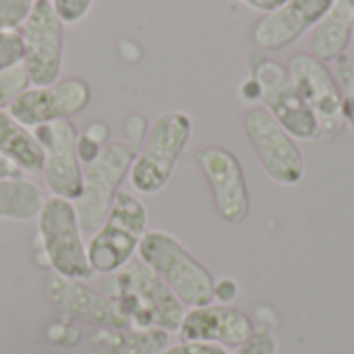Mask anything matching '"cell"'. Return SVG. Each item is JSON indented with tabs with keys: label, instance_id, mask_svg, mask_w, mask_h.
I'll return each mask as SVG.
<instances>
[{
	"label": "cell",
	"instance_id": "cell-1",
	"mask_svg": "<svg viewBox=\"0 0 354 354\" xmlns=\"http://www.w3.org/2000/svg\"><path fill=\"white\" fill-rule=\"evenodd\" d=\"M104 292L131 328L178 332L185 305L141 259L127 261L104 280Z\"/></svg>",
	"mask_w": 354,
	"mask_h": 354
},
{
	"label": "cell",
	"instance_id": "cell-2",
	"mask_svg": "<svg viewBox=\"0 0 354 354\" xmlns=\"http://www.w3.org/2000/svg\"><path fill=\"white\" fill-rule=\"evenodd\" d=\"M139 259L187 307H205L214 301V276L174 236L162 230L145 232L139 243Z\"/></svg>",
	"mask_w": 354,
	"mask_h": 354
},
{
	"label": "cell",
	"instance_id": "cell-3",
	"mask_svg": "<svg viewBox=\"0 0 354 354\" xmlns=\"http://www.w3.org/2000/svg\"><path fill=\"white\" fill-rule=\"evenodd\" d=\"M193 133L191 116L178 110L160 114L145 133L131 166V185L141 195L162 191Z\"/></svg>",
	"mask_w": 354,
	"mask_h": 354
},
{
	"label": "cell",
	"instance_id": "cell-4",
	"mask_svg": "<svg viewBox=\"0 0 354 354\" xmlns=\"http://www.w3.org/2000/svg\"><path fill=\"white\" fill-rule=\"evenodd\" d=\"M145 205L135 195L118 191L108 218L87 245L91 272L110 276L118 272L127 261H131L133 253L139 249L141 239L145 236Z\"/></svg>",
	"mask_w": 354,
	"mask_h": 354
},
{
	"label": "cell",
	"instance_id": "cell-5",
	"mask_svg": "<svg viewBox=\"0 0 354 354\" xmlns=\"http://www.w3.org/2000/svg\"><path fill=\"white\" fill-rule=\"evenodd\" d=\"M249 68L251 77L261 89L266 110L278 120V124L295 141H317L319 124L292 87L288 68L282 62L266 56L263 50L249 52Z\"/></svg>",
	"mask_w": 354,
	"mask_h": 354
},
{
	"label": "cell",
	"instance_id": "cell-6",
	"mask_svg": "<svg viewBox=\"0 0 354 354\" xmlns=\"http://www.w3.org/2000/svg\"><path fill=\"white\" fill-rule=\"evenodd\" d=\"M137 149L127 143H110L83 170L81 195L73 201L79 226L85 232H95L110 214L118 185L131 172Z\"/></svg>",
	"mask_w": 354,
	"mask_h": 354
},
{
	"label": "cell",
	"instance_id": "cell-7",
	"mask_svg": "<svg viewBox=\"0 0 354 354\" xmlns=\"http://www.w3.org/2000/svg\"><path fill=\"white\" fill-rule=\"evenodd\" d=\"M37 228L44 253L54 274L71 280H83L91 276L87 259V247L81 236L75 203L62 197L46 199L37 214Z\"/></svg>",
	"mask_w": 354,
	"mask_h": 354
},
{
	"label": "cell",
	"instance_id": "cell-8",
	"mask_svg": "<svg viewBox=\"0 0 354 354\" xmlns=\"http://www.w3.org/2000/svg\"><path fill=\"white\" fill-rule=\"evenodd\" d=\"M23 41V66L33 87H46L58 81L62 71L64 23L50 0H35L31 12L17 29Z\"/></svg>",
	"mask_w": 354,
	"mask_h": 354
},
{
	"label": "cell",
	"instance_id": "cell-9",
	"mask_svg": "<svg viewBox=\"0 0 354 354\" xmlns=\"http://www.w3.org/2000/svg\"><path fill=\"white\" fill-rule=\"evenodd\" d=\"M290 83L313 112L319 124V139L317 141H334L340 131L344 129L342 118V95L334 73L315 58L311 52H297L290 56L288 64Z\"/></svg>",
	"mask_w": 354,
	"mask_h": 354
},
{
	"label": "cell",
	"instance_id": "cell-10",
	"mask_svg": "<svg viewBox=\"0 0 354 354\" xmlns=\"http://www.w3.org/2000/svg\"><path fill=\"white\" fill-rule=\"evenodd\" d=\"M243 127L270 180L280 187L301 185L305 176V156L278 120L266 108L257 106L245 114Z\"/></svg>",
	"mask_w": 354,
	"mask_h": 354
},
{
	"label": "cell",
	"instance_id": "cell-11",
	"mask_svg": "<svg viewBox=\"0 0 354 354\" xmlns=\"http://www.w3.org/2000/svg\"><path fill=\"white\" fill-rule=\"evenodd\" d=\"M44 149V180L54 197L75 201L81 195L83 172L79 166V135L71 120H56L33 129Z\"/></svg>",
	"mask_w": 354,
	"mask_h": 354
},
{
	"label": "cell",
	"instance_id": "cell-12",
	"mask_svg": "<svg viewBox=\"0 0 354 354\" xmlns=\"http://www.w3.org/2000/svg\"><path fill=\"white\" fill-rule=\"evenodd\" d=\"M89 100L91 89L83 79H64L46 87H27L10 102L6 112L23 127L35 129L39 124L68 120L83 112Z\"/></svg>",
	"mask_w": 354,
	"mask_h": 354
},
{
	"label": "cell",
	"instance_id": "cell-13",
	"mask_svg": "<svg viewBox=\"0 0 354 354\" xmlns=\"http://www.w3.org/2000/svg\"><path fill=\"white\" fill-rule=\"evenodd\" d=\"M214 197L220 218L228 224H241L251 209V197L239 158L226 147H205L195 156Z\"/></svg>",
	"mask_w": 354,
	"mask_h": 354
},
{
	"label": "cell",
	"instance_id": "cell-14",
	"mask_svg": "<svg viewBox=\"0 0 354 354\" xmlns=\"http://www.w3.org/2000/svg\"><path fill=\"white\" fill-rule=\"evenodd\" d=\"M255 326L251 317L230 305H205L193 307L185 313L178 328L183 342H205L224 348H239L245 344Z\"/></svg>",
	"mask_w": 354,
	"mask_h": 354
},
{
	"label": "cell",
	"instance_id": "cell-15",
	"mask_svg": "<svg viewBox=\"0 0 354 354\" xmlns=\"http://www.w3.org/2000/svg\"><path fill=\"white\" fill-rule=\"evenodd\" d=\"M334 0H286L280 8L263 15L253 27V41L259 50H282L297 41L324 19Z\"/></svg>",
	"mask_w": 354,
	"mask_h": 354
},
{
	"label": "cell",
	"instance_id": "cell-16",
	"mask_svg": "<svg viewBox=\"0 0 354 354\" xmlns=\"http://www.w3.org/2000/svg\"><path fill=\"white\" fill-rule=\"evenodd\" d=\"M46 295H48V301L60 313H64L77 322L95 326L100 330L131 328L129 322L118 313V309L114 307V303L108 297L79 284L77 280L52 274L46 284Z\"/></svg>",
	"mask_w": 354,
	"mask_h": 354
},
{
	"label": "cell",
	"instance_id": "cell-17",
	"mask_svg": "<svg viewBox=\"0 0 354 354\" xmlns=\"http://www.w3.org/2000/svg\"><path fill=\"white\" fill-rule=\"evenodd\" d=\"M354 33V0H334L330 10L311 31V54L322 62L346 52Z\"/></svg>",
	"mask_w": 354,
	"mask_h": 354
},
{
	"label": "cell",
	"instance_id": "cell-18",
	"mask_svg": "<svg viewBox=\"0 0 354 354\" xmlns=\"http://www.w3.org/2000/svg\"><path fill=\"white\" fill-rule=\"evenodd\" d=\"M168 346V332L108 328L91 336V354H158Z\"/></svg>",
	"mask_w": 354,
	"mask_h": 354
},
{
	"label": "cell",
	"instance_id": "cell-19",
	"mask_svg": "<svg viewBox=\"0 0 354 354\" xmlns=\"http://www.w3.org/2000/svg\"><path fill=\"white\" fill-rule=\"evenodd\" d=\"M0 156L8 158L21 172H41L44 149L27 127L0 110Z\"/></svg>",
	"mask_w": 354,
	"mask_h": 354
},
{
	"label": "cell",
	"instance_id": "cell-20",
	"mask_svg": "<svg viewBox=\"0 0 354 354\" xmlns=\"http://www.w3.org/2000/svg\"><path fill=\"white\" fill-rule=\"evenodd\" d=\"M46 203V193L31 180L21 176L0 178V218L4 220H31Z\"/></svg>",
	"mask_w": 354,
	"mask_h": 354
},
{
	"label": "cell",
	"instance_id": "cell-21",
	"mask_svg": "<svg viewBox=\"0 0 354 354\" xmlns=\"http://www.w3.org/2000/svg\"><path fill=\"white\" fill-rule=\"evenodd\" d=\"M334 62V79L342 95V118L344 127L354 135V54L344 52Z\"/></svg>",
	"mask_w": 354,
	"mask_h": 354
},
{
	"label": "cell",
	"instance_id": "cell-22",
	"mask_svg": "<svg viewBox=\"0 0 354 354\" xmlns=\"http://www.w3.org/2000/svg\"><path fill=\"white\" fill-rule=\"evenodd\" d=\"M29 87V75L23 66V62L6 68L0 73V110H4V106L8 108L10 102L23 93Z\"/></svg>",
	"mask_w": 354,
	"mask_h": 354
},
{
	"label": "cell",
	"instance_id": "cell-23",
	"mask_svg": "<svg viewBox=\"0 0 354 354\" xmlns=\"http://www.w3.org/2000/svg\"><path fill=\"white\" fill-rule=\"evenodd\" d=\"M33 2L35 0H0V33L17 31L31 12Z\"/></svg>",
	"mask_w": 354,
	"mask_h": 354
},
{
	"label": "cell",
	"instance_id": "cell-24",
	"mask_svg": "<svg viewBox=\"0 0 354 354\" xmlns=\"http://www.w3.org/2000/svg\"><path fill=\"white\" fill-rule=\"evenodd\" d=\"M23 60V41L19 31L0 33V73Z\"/></svg>",
	"mask_w": 354,
	"mask_h": 354
},
{
	"label": "cell",
	"instance_id": "cell-25",
	"mask_svg": "<svg viewBox=\"0 0 354 354\" xmlns=\"http://www.w3.org/2000/svg\"><path fill=\"white\" fill-rule=\"evenodd\" d=\"M234 354H278V340L272 330L259 328L251 334V338L241 344Z\"/></svg>",
	"mask_w": 354,
	"mask_h": 354
},
{
	"label": "cell",
	"instance_id": "cell-26",
	"mask_svg": "<svg viewBox=\"0 0 354 354\" xmlns=\"http://www.w3.org/2000/svg\"><path fill=\"white\" fill-rule=\"evenodd\" d=\"M50 2L64 25H75L83 21L93 4V0H50Z\"/></svg>",
	"mask_w": 354,
	"mask_h": 354
},
{
	"label": "cell",
	"instance_id": "cell-27",
	"mask_svg": "<svg viewBox=\"0 0 354 354\" xmlns=\"http://www.w3.org/2000/svg\"><path fill=\"white\" fill-rule=\"evenodd\" d=\"M158 354H230L228 348L218 344H205V342H180L176 346L164 348Z\"/></svg>",
	"mask_w": 354,
	"mask_h": 354
},
{
	"label": "cell",
	"instance_id": "cell-28",
	"mask_svg": "<svg viewBox=\"0 0 354 354\" xmlns=\"http://www.w3.org/2000/svg\"><path fill=\"white\" fill-rule=\"evenodd\" d=\"M236 295H239V284L232 278H222L214 284V299H218L220 305L232 303Z\"/></svg>",
	"mask_w": 354,
	"mask_h": 354
},
{
	"label": "cell",
	"instance_id": "cell-29",
	"mask_svg": "<svg viewBox=\"0 0 354 354\" xmlns=\"http://www.w3.org/2000/svg\"><path fill=\"white\" fill-rule=\"evenodd\" d=\"M145 133H147V122H145L143 116L135 114V116H131V118L127 120V135L131 137L133 143L143 141V139H145Z\"/></svg>",
	"mask_w": 354,
	"mask_h": 354
},
{
	"label": "cell",
	"instance_id": "cell-30",
	"mask_svg": "<svg viewBox=\"0 0 354 354\" xmlns=\"http://www.w3.org/2000/svg\"><path fill=\"white\" fill-rule=\"evenodd\" d=\"M239 2H243L245 6H249V8L257 10V12L270 15V12H274L276 8H280L286 0H239Z\"/></svg>",
	"mask_w": 354,
	"mask_h": 354
},
{
	"label": "cell",
	"instance_id": "cell-31",
	"mask_svg": "<svg viewBox=\"0 0 354 354\" xmlns=\"http://www.w3.org/2000/svg\"><path fill=\"white\" fill-rule=\"evenodd\" d=\"M241 95L245 102H255V100H261V89L257 85V81L253 77H249L243 85H241Z\"/></svg>",
	"mask_w": 354,
	"mask_h": 354
},
{
	"label": "cell",
	"instance_id": "cell-32",
	"mask_svg": "<svg viewBox=\"0 0 354 354\" xmlns=\"http://www.w3.org/2000/svg\"><path fill=\"white\" fill-rule=\"evenodd\" d=\"M83 135H85L87 139H91L93 143L102 145V143L106 141V137H108V127H106L104 122H93V124L87 127V131H85Z\"/></svg>",
	"mask_w": 354,
	"mask_h": 354
},
{
	"label": "cell",
	"instance_id": "cell-33",
	"mask_svg": "<svg viewBox=\"0 0 354 354\" xmlns=\"http://www.w3.org/2000/svg\"><path fill=\"white\" fill-rule=\"evenodd\" d=\"M21 176V170L4 156H0V178H17Z\"/></svg>",
	"mask_w": 354,
	"mask_h": 354
}]
</instances>
